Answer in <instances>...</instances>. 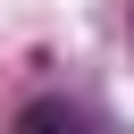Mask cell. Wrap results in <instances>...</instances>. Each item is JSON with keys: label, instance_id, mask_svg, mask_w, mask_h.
Masks as SVG:
<instances>
[{"label": "cell", "instance_id": "cell-1", "mask_svg": "<svg viewBox=\"0 0 134 134\" xmlns=\"http://www.w3.org/2000/svg\"><path fill=\"white\" fill-rule=\"evenodd\" d=\"M17 134H92V126H84L67 100H25V109H17Z\"/></svg>", "mask_w": 134, "mask_h": 134}]
</instances>
